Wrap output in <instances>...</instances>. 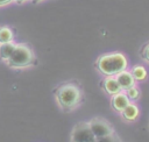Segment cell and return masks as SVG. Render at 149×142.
<instances>
[{
	"instance_id": "6da1fadb",
	"label": "cell",
	"mask_w": 149,
	"mask_h": 142,
	"mask_svg": "<svg viewBox=\"0 0 149 142\" xmlns=\"http://www.w3.org/2000/svg\"><path fill=\"white\" fill-rule=\"evenodd\" d=\"M98 69L105 76H114L127 68V59L120 52H112L102 55L97 62Z\"/></svg>"
},
{
	"instance_id": "7a4b0ae2",
	"label": "cell",
	"mask_w": 149,
	"mask_h": 142,
	"mask_svg": "<svg viewBox=\"0 0 149 142\" xmlns=\"http://www.w3.org/2000/svg\"><path fill=\"white\" fill-rule=\"evenodd\" d=\"M56 99L64 109H71L80 102L81 93L73 84H64L56 90Z\"/></svg>"
},
{
	"instance_id": "3957f363",
	"label": "cell",
	"mask_w": 149,
	"mask_h": 142,
	"mask_svg": "<svg viewBox=\"0 0 149 142\" xmlns=\"http://www.w3.org/2000/svg\"><path fill=\"white\" fill-rule=\"evenodd\" d=\"M7 63L12 68H26L34 63V54L24 44H16L13 54L7 59Z\"/></svg>"
},
{
	"instance_id": "277c9868",
	"label": "cell",
	"mask_w": 149,
	"mask_h": 142,
	"mask_svg": "<svg viewBox=\"0 0 149 142\" xmlns=\"http://www.w3.org/2000/svg\"><path fill=\"white\" fill-rule=\"evenodd\" d=\"M95 137L88 122H80L74 126L71 134V142H94Z\"/></svg>"
},
{
	"instance_id": "5b68a950",
	"label": "cell",
	"mask_w": 149,
	"mask_h": 142,
	"mask_svg": "<svg viewBox=\"0 0 149 142\" xmlns=\"http://www.w3.org/2000/svg\"><path fill=\"white\" fill-rule=\"evenodd\" d=\"M90 125V128L94 135L95 139H99V137H102V136H107V135H111L113 134V128L112 126L105 121L104 119H93L88 122Z\"/></svg>"
},
{
	"instance_id": "8992f818",
	"label": "cell",
	"mask_w": 149,
	"mask_h": 142,
	"mask_svg": "<svg viewBox=\"0 0 149 142\" xmlns=\"http://www.w3.org/2000/svg\"><path fill=\"white\" fill-rule=\"evenodd\" d=\"M115 79H116V81L119 83L121 90H127L128 87L135 85V79H134L132 72H128V71H126V70H123V71L116 73Z\"/></svg>"
},
{
	"instance_id": "52a82bcc",
	"label": "cell",
	"mask_w": 149,
	"mask_h": 142,
	"mask_svg": "<svg viewBox=\"0 0 149 142\" xmlns=\"http://www.w3.org/2000/svg\"><path fill=\"white\" fill-rule=\"evenodd\" d=\"M129 99L128 97L126 95V93L123 92H119L116 94H113V98H112V106L115 111L118 112H122L125 109V107L129 104Z\"/></svg>"
},
{
	"instance_id": "ba28073f",
	"label": "cell",
	"mask_w": 149,
	"mask_h": 142,
	"mask_svg": "<svg viewBox=\"0 0 149 142\" xmlns=\"http://www.w3.org/2000/svg\"><path fill=\"white\" fill-rule=\"evenodd\" d=\"M104 87H105V91L109 94H116L121 92V87L119 83L116 81L115 77H112V76H107V78L104 80Z\"/></svg>"
},
{
	"instance_id": "9c48e42d",
	"label": "cell",
	"mask_w": 149,
	"mask_h": 142,
	"mask_svg": "<svg viewBox=\"0 0 149 142\" xmlns=\"http://www.w3.org/2000/svg\"><path fill=\"white\" fill-rule=\"evenodd\" d=\"M122 115H123V118H125L126 120H128V121L135 120V119L139 116V108H137V106L129 102V104L125 107V109L122 111Z\"/></svg>"
},
{
	"instance_id": "30bf717a",
	"label": "cell",
	"mask_w": 149,
	"mask_h": 142,
	"mask_svg": "<svg viewBox=\"0 0 149 142\" xmlns=\"http://www.w3.org/2000/svg\"><path fill=\"white\" fill-rule=\"evenodd\" d=\"M15 45L13 42H7V43H0V58L7 61L10 55L13 54Z\"/></svg>"
},
{
	"instance_id": "8fae6325",
	"label": "cell",
	"mask_w": 149,
	"mask_h": 142,
	"mask_svg": "<svg viewBox=\"0 0 149 142\" xmlns=\"http://www.w3.org/2000/svg\"><path fill=\"white\" fill-rule=\"evenodd\" d=\"M132 74H133L135 80L141 81V80H144L147 78V70L143 66H141V65H136V66L133 68Z\"/></svg>"
},
{
	"instance_id": "7c38bea8",
	"label": "cell",
	"mask_w": 149,
	"mask_h": 142,
	"mask_svg": "<svg viewBox=\"0 0 149 142\" xmlns=\"http://www.w3.org/2000/svg\"><path fill=\"white\" fill-rule=\"evenodd\" d=\"M13 33L8 27H0V43L12 42Z\"/></svg>"
},
{
	"instance_id": "4fadbf2b",
	"label": "cell",
	"mask_w": 149,
	"mask_h": 142,
	"mask_svg": "<svg viewBox=\"0 0 149 142\" xmlns=\"http://www.w3.org/2000/svg\"><path fill=\"white\" fill-rule=\"evenodd\" d=\"M125 91H126V95L128 97L129 100H136V99L140 97V90H139L135 85L128 87V88L125 90Z\"/></svg>"
},
{
	"instance_id": "5bb4252c",
	"label": "cell",
	"mask_w": 149,
	"mask_h": 142,
	"mask_svg": "<svg viewBox=\"0 0 149 142\" xmlns=\"http://www.w3.org/2000/svg\"><path fill=\"white\" fill-rule=\"evenodd\" d=\"M94 142H120L118 137H115L113 134L111 135H107V136H102V137H99V139H95Z\"/></svg>"
},
{
	"instance_id": "9a60e30c",
	"label": "cell",
	"mask_w": 149,
	"mask_h": 142,
	"mask_svg": "<svg viewBox=\"0 0 149 142\" xmlns=\"http://www.w3.org/2000/svg\"><path fill=\"white\" fill-rule=\"evenodd\" d=\"M142 56H143V58L146 59V61H148L149 62V44L143 49V52H142Z\"/></svg>"
},
{
	"instance_id": "2e32d148",
	"label": "cell",
	"mask_w": 149,
	"mask_h": 142,
	"mask_svg": "<svg viewBox=\"0 0 149 142\" xmlns=\"http://www.w3.org/2000/svg\"><path fill=\"white\" fill-rule=\"evenodd\" d=\"M10 1H13V0H0V6H3V5H7V3H9Z\"/></svg>"
},
{
	"instance_id": "e0dca14e",
	"label": "cell",
	"mask_w": 149,
	"mask_h": 142,
	"mask_svg": "<svg viewBox=\"0 0 149 142\" xmlns=\"http://www.w3.org/2000/svg\"><path fill=\"white\" fill-rule=\"evenodd\" d=\"M14 1H16V2H19V3H20V2H24L26 0H14Z\"/></svg>"
},
{
	"instance_id": "ac0fdd59",
	"label": "cell",
	"mask_w": 149,
	"mask_h": 142,
	"mask_svg": "<svg viewBox=\"0 0 149 142\" xmlns=\"http://www.w3.org/2000/svg\"><path fill=\"white\" fill-rule=\"evenodd\" d=\"M31 1H33V2H35V3H36V2H40V1H42V0H31Z\"/></svg>"
}]
</instances>
